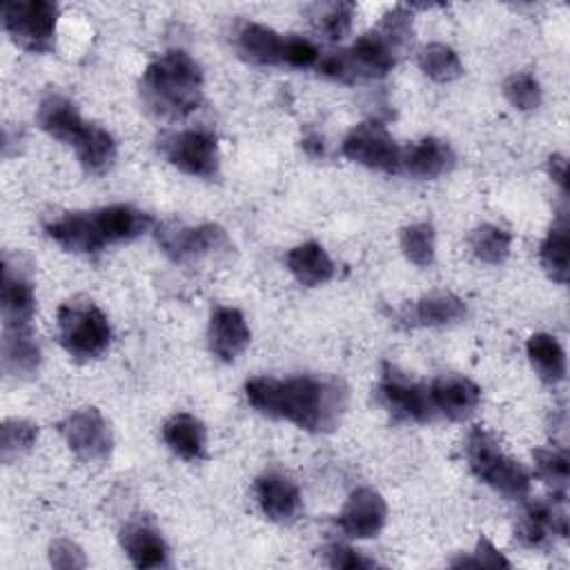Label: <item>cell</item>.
<instances>
[{"label": "cell", "mask_w": 570, "mask_h": 570, "mask_svg": "<svg viewBox=\"0 0 570 570\" xmlns=\"http://www.w3.org/2000/svg\"><path fill=\"white\" fill-rule=\"evenodd\" d=\"M245 396L261 414L307 432L336 430L347 410V387L338 379L254 376L245 383Z\"/></svg>", "instance_id": "1"}, {"label": "cell", "mask_w": 570, "mask_h": 570, "mask_svg": "<svg viewBox=\"0 0 570 570\" xmlns=\"http://www.w3.org/2000/svg\"><path fill=\"white\" fill-rule=\"evenodd\" d=\"M140 98L158 118L178 120L189 116L203 100L200 65L183 49L160 53L142 71Z\"/></svg>", "instance_id": "2"}, {"label": "cell", "mask_w": 570, "mask_h": 570, "mask_svg": "<svg viewBox=\"0 0 570 570\" xmlns=\"http://www.w3.org/2000/svg\"><path fill=\"white\" fill-rule=\"evenodd\" d=\"M399 49L390 42V38L374 29L361 36L352 47L343 51H334L321 58L318 73L341 80V82H361L383 78L396 62Z\"/></svg>", "instance_id": "3"}, {"label": "cell", "mask_w": 570, "mask_h": 570, "mask_svg": "<svg viewBox=\"0 0 570 570\" xmlns=\"http://www.w3.org/2000/svg\"><path fill=\"white\" fill-rule=\"evenodd\" d=\"M465 459L472 474L485 485L510 499H523L530 492V474L528 470L510 459L497 443V439L474 428L465 439Z\"/></svg>", "instance_id": "4"}, {"label": "cell", "mask_w": 570, "mask_h": 570, "mask_svg": "<svg viewBox=\"0 0 570 570\" xmlns=\"http://www.w3.org/2000/svg\"><path fill=\"white\" fill-rule=\"evenodd\" d=\"M58 336L60 345L73 358H98L111 338L109 321L98 305L87 298H73L58 309Z\"/></svg>", "instance_id": "5"}, {"label": "cell", "mask_w": 570, "mask_h": 570, "mask_svg": "<svg viewBox=\"0 0 570 570\" xmlns=\"http://www.w3.org/2000/svg\"><path fill=\"white\" fill-rule=\"evenodd\" d=\"M58 4L49 0H9L2 4L7 36L31 53H49L56 45Z\"/></svg>", "instance_id": "6"}, {"label": "cell", "mask_w": 570, "mask_h": 570, "mask_svg": "<svg viewBox=\"0 0 570 570\" xmlns=\"http://www.w3.org/2000/svg\"><path fill=\"white\" fill-rule=\"evenodd\" d=\"M158 149L167 163L198 178L218 176V140L205 129L169 131L158 140Z\"/></svg>", "instance_id": "7"}, {"label": "cell", "mask_w": 570, "mask_h": 570, "mask_svg": "<svg viewBox=\"0 0 570 570\" xmlns=\"http://www.w3.org/2000/svg\"><path fill=\"white\" fill-rule=\"evenodd\" d=\"M341 151L352 163L365 165L370 169L385 174L401 171L403 149L379 122H361L352 127L341 142Z\"/></svg>", "instance_id": "8"}, {"label": "cell", "mask_w": 570, "mask_h": 570, "mask_svg": "<svg viewBox=\"0 0 570 570\" xmlns=\"http://www.w3.org/2000/svg\"><path fill=\"white\" fill-rule=\"evenodd\" d=\"M58 430L67 441L69 450L87 463H100L111 454V428L96 407H82L71 412L67 419L60 421Z\"/></svg>", "instance_id": "9"}, {"label": "cell", "mask_w": 570, "mask_h": 570, "mask_svg": "<svg viewBox=\"0 0 570 570\" xmlns=\"http://www.w3.org/2000/svg\"><path fill=\"white\" fill-rule=\"evenodd\" d=\"M158 243L163 252L176 263H194L205 256L229 249V238L223 227L214 223L196 227H163L158 232Z\"/></svg>", "instance_id": "10"}, {"label": "cell", "mask_w": 570, "mask_h": 570, "mask_svg": "<svg viewBox=\"0 0 570 570\" xmlns=\"http://www.w3.org/2000/svg\"><path fill=\"white\" fill-rule=\"evenodd\" d=\"M379 396L385 410L399 421L425 423L434 416L428 387L410 381L390 365H385V374L379 383Z\"/></svg>", "instance_id": "11"}, {"label": "cell", "mask_w": 570, "mask_h": 570, "mask_svg": "<svg viewBox=\"0 0 570 570\" xmlns=\"http://www.w3.org/2000/svg\"><path fill=\"white\" fill-rule=\"evenodd\" d=\"M0 307L4 330H29L36 312V294L24 269L4 256L2 267V287H0Z\"/></svg>", "instance_id": "12"}, {"label": "cell", "mask_w": 570, "mask_h": 570, "mask_svg": "<svg viewBox=\"0 0 570 570\" xmlns=\"http://www.w3.org/2000/svg\"><path fill=\"white\" fill-rule=\"evenodd\" d=\"M385 517L387 505L383 497L372 488H358L343 505L338 514V525L352 539H370L383 530Z\"/></svg>", "instance_id": "13"}, {"label": "cell", "mask_w": 570, "mask_h": 570, "mask_svg": "<svg viewBox=\"0 0 570 570\" xmlns=\"http://www.w3.org/2000/svg\"><path fill=\"white\" fill-rule=\"evenodd\" d=\"M47 236L73 254H96L107 243L96 225L94 212H67L47 223Z\"/></svg>", "instance_id": "14"}, {"label": "cell", "mask_w": 570, "mask_h": 570, "mask_svg": "<svg viewBox=\"0 0 570 570\" xmlns=\"http://www.w3.org/2000/svg\"><path fill=\"white\" fill-rule=\"evenodd\" d=\"M249 338L252 334H249L247 321L236 307L218 305L212 312L209 327H207V343L214 356L229 363L245 352V347L249 345Z\"/></svg>", "instance_id": "15"}, {"label": "cell", "mask_w": 570, "mask_h": 570, "mask_svg": "<svg viewBox=\"0 0 570 570\" xmlns=\"http://www.w3.org/2000/svg\"><path fill=\"white\" fill-rule=\"evenodd\" d=\"M256 501L263 514L276 523H289L301 512V490L283 472H265L256 479Z\"/></svg>", "instance_id": "16"}, {"label": "cell", "mask_w": 570, "mask_h": 570, "mask_svg": "<svg viewBox=\"0 0 570 570\" xmlns=\"http://www.w3.org/2000/svg\"><path fill=\"white\" fill-rule=\"evenodd\" d=\"M428 392H430L434 412L443 414L450 421L468 419L481 401L479 385L465 376H454V374L434 379Z\"/></svg>", "instance_id": "17"}, {"label": "cell", "mask_w": 570, "mask_h": 570, "mask_svg": "<svg viewBox=\"0 0 570 570\" xmlns=\"http://www.w3.org/2000/svg\"><path fill=\"white\" fill-rule=\"evenodd\" d=\"M552 534H559V537L568 534L566 512L554 501L530 503L517 528L519 543L525 548H546L552 541Z\"/></svg>", "instance_id": "18"}, {"label": "cell", "mask_w": 570, "mask_h": 570, "mask_svg": "<svg viewBox=\"0 0 570 570\" xmlns=\"http://www.w3.org/2000/svg\"><path fill=\"white\" fill-rule=\"evenodd\" d=\"M36 120L45 134L67 145H76L89 125L80 118L76 105L60 94H47L40 100Z\"/></svg>", "instance_id": "19"}, {"label": "cell", "mask_w": 570, "mask_h": 570, "mask_svg": "<svg viewBox=\"0 0 570 570\" xmlns=\"http://www.w3.org/2000/svg\"><path fill=\"white\" fill-rule=\"evenodd\" d=\"M454 167V151L448 142L439 138H423L407 149H403L401 156V169L412 174L414 178H436Z\"/></svg>", "instance_id": "20"}, {"label": "cell", "mask_w": 570, "mask_h": 570, "mask_svg": "<svg viewBox=\"0 0 570 570\" xmlns=\"http://www.w3.org/2000/svg\"><path fill=\"white\" fill-rule=\"evenodd\" d=\"M120 546L129 561L140 568H163L167 566V546L163 537L147 523H127L120 530Z\"/></svg>", "instance_id": "21"}, {"label": "cell", "mask_w": 570, "mask_h": 570, "mask_svg": "<svg viewBox=\"0 0 570 570\" xmlns=\"http://www.w3.org/2000/svg\"><path fill=\"white\" fill-rule=\"evenodd\" d=\"M105 243H127L151 227V218L131 205H109L94 212Z\"/></svg>", "instance_id": "22"}, {"label": "cell", "mask_w": 570, "mask_h": 570, "mask_svg": "<svg viewBox=\"0 0 570 570\" xmlns=\"http://www.w3.org/2000/svg\"><path fill=\"white\" fill-rule=\"evenodd\" d=\"M163 441L180 459L198 461L205 456L207 432L200 419L189 412H178L163 425Z\"/></svg>", "instance_id": "23"}, {"label": "cell", "mask_w": 570, "mask_h": 570, "mask_svg": "<svg viewBox=\"0 0 570 570\" xmlns=\"http://www.w3.org/2000/svg\"><path fill=\"white\" fill-rule=\"evenodd\" d=\"M287 269L305 287H318L334 276V263L323 245L307 240L287 252Z\"/></svg>", "instance_id": "24"}, {"label": "cell", "mask_w": 570, "mask_h": 570, "mask_svg": "<svg viewBox=\"0 0 570 570\" xmlns=\"http://www.w3.org/2000/svg\"><path fill=\"white\" fill-rule=\"evenodd\" d=\"M40 365V347L29 330H4L2 336V370L7 376L24 379L36 374Z\"/></svg>", "instance_id": "25"}, {"label": "cell", "mask_w": 570, "mask_h": 570, "mask_svg": "<svg viewBox=\"0 0 570 570\" xmlns=\"http://www.w3.org/2000/svg\"><path fill=\"white\" fill-rule=\"evenodd\" d=\"M238 51L256 65H283L285 38L265 24L245 22L238 31Z\"/></svg>", "instance_id": "26"}, {"label": "cell", "mask_w": 570, "mask_h": 570, "mask_svg": "<svg viewBox=\"0 0 570 570\" xmlns=\"http://www.w3.org/2000/svg\"><path fill=\"white\" fill-rule=\"evenodd\" d=\"M73 149L82 169L89 174H105L116 160V140L98 125H87Z\"/></svg>", "instance_id": "27"}, {"label": "cell", "mask_w": 570, "mask_h": 570, "mask_svg": "<svg viewBox=\"0 0 570 570\" xmlns=\"http://www.w3.org/2000/svg\"><path fill=\"white\" fill-rule=\"evenodd\" d=\"M528 358L543 383H561L566 379V352L550 334H532L525 343Z\"/></svg>", "instance_id": "28"}, {"label": "cell", "mask_w": 570, "mask_h": 570, "mask_svg": "<svg viewBox=\"0 0 570 570\" xmlns=\"http://www.w3.org/2000/svg\"><path fill=\"white\" fill-rule=\"evenodd\" d=\"M539 261L548 276L557 283L568 281V265H570V227L566 216L561 214L559 220L552 225L548 236L541 243L539 249Z\"/></svg>", "instance_id": "29"}, {"label": "cell", "mask_w": 570, "mask_h": 570, "mask_svg": "<svg viewBox=\"0 0 570 570\" xmlns=\"http://www.w3.org/2000/svg\"><path fill=\"white\" fill-rule=\"evenodd\" d=\"M465 316V303L452 292H434L414 303L410 321L416 325H448Z\"/></svg>", "instance_id": "30"}, {"label": "cell", "mask_w": 570, "mask_h": 570, "mask_svg": "<svg viewBox=\"0 0 570 570\" xmlns=\"http://www.w3.org/2000/svg\"><path fill=\"white\" fill-rule=\"evenodd\" d=\"M419 67L428 78L436 82H450L463 73V65L456 51L443 42L425 45L419 53Z\"/></svg>", "instance_id": "31"}, {"label": "cell", "mask_w": 570, "mask_h": 570, "mask_svg": "<svg viewBox=\"0 0 570 570\" xmlns=\"http://www.w3.org/2000/svg\"><path fill=\"white\" fill-rule=\"evenodd\" d=\"M470 243H472V252L479 261H483L488 265H499L510 254L512 236H510V232H505L499 225H481L474 229Z\"/></svg>", "instance_id": "32"}, {"label": "cell", "mask_w": 570, "mask_h": 570, "mask_svg": "<svg viewBox=\"0 0 570 570\" xmlns=\"http://www.w3.org/2000/svg\"><path fill=\"white\" fill-rule=\"evenodd\" d=\"M38 439V425L24 419H7L0 428V454L4 463H11L20 454L29 452Z\"/></svg>", "instance_id": "33"}, {"label": "cell", "mask_w": 570, "mask_h": 570, "mask_svg": "<svg viewBox=\"0 0 570 570\" xmlns=\"http://www.w3.org/2000/svg\"><path fill=\"white\" fill-rule=\"evenodd\" d=\"M401 249L403 256L419 265L428 267L434 263V229L430 223H414L401 229Z\"/></svg>", "instance_id": "34"}, {"label": "cell", "mask_w": 570, "mask_h": 570, "mask_svg": "<svg viewBox=\"0 0 570 570\" xmlns=\"http://www.w3.org/2000/svg\"><path fill=\"white\" fill-rule=\"evenodd\" d=\"M503 96L519 111H532L541 105V85L532 73L519 71L505 78Z\"/></svg>", "instance_id": "35"}, {"label": "cell", "mask_w": 570, "mask_h": 570, "mask_svg": "<svg viewBox=\"0 0 570 570\" xmlns=\"http://www.w3.org/2000/svg\"><path fill=\"white\" fill-rule=\"evenodd\" d=\"M532 456H534V465H537L539 476L546 483H550L563 497V488H566L568 476H570V461H568L566 450L539 448V450L532 452Z\"/></svg>", "instance_id": "36"}, {"label": "cell", "mask_w": 570, "mask_h": 570, "mask_svg": "<svg viewBox=\"0 0 570 570\" xmlns=\"http://www.w3.org/2000/svg\"><path fill=\"white\" fill-rule=\"evenodd\" d=\"M352 16H354V4L352 2L325 4L318 13V27L330 40H341L352 29Z\"/></svg>", "instance_id": "37"}, {"label": "cell", "mask_w": 570, "mask_h": 570, "mask_svg": "<svg viewBox=\"0 0 570 570\" xmlns=\"http://www.w3.org/2000/svg\"><path fill=\"white\" fill-rule=\"evenodd\" d=\"M49 563L58 570H76L87 566V557L78 543L71 539H53L49 546Z\"/></svg>", "instance_id": "38"}, {"label": "cell", "mask_w": 570, "mask_h": 570, "mask_svg": "<svg viewBox=\"0 0 570 570\" xmlns=\"http://www.w3.org/2000/svg\"><path fill=\"white\" fill-rule=\"evenodd\" d=\"M318 60V49L303 36H285V53H283V65L289 67H312Z\"/></svg>", "instance_id": "39"}, {"label": "cell", "mask_w": 570, "mask_h": 570, "mask_svg": "<svg viewBox=\"0 0 570 570\" xmlns=\"http://www.w3.org/2000/svg\"><path fill=\"white\" fill-rule=\"evenodd\" d=\"M325 559L332 568H341V570H365V568H374L376 561L363 557L361 552H356L350 546H341V543H332L325 548Z\"/></svg>", "instance_id": "40"}, {"label": "cell", "mask_w": 570, "mask_h": 570, "mask_svg": "<svg viewBox=\"0 0 570 570\" xmlns=\"http://www.w3.org/2000/svg\"><path fill=\"white\" fill-rule=\"evenodd\" d=\"M454 568L459 566H481V568H510V561L485 539L481 537L472 557H461L452 561Z\"/></svg>", "instance_id": "41"}, {"label": "cell", "mask_w": 570, "mask_h": 570, "mask_svg": "<svg viewBox=\"0 0 570 570\" xmlns=\"http://www.w3.org/2000/svg\"><path fill=\"white\" fill-rule=\"evenodd\" d=\"M548 171H550V178L566 191L568 189V160L561 156V154H554L550 156L548 160Z\"/></svg>", "instance_id": "42"}, {"label": "cell", "mask_w": 570, "mask_h": 570, "mask_svg": "<svg viewBox=\"0 0 570 570\" xmlns=\"http://www.w3.org/2000/svg\"><path fill=\"white\" fill-rule=\"evenodd\" d=\"M303 149L309 154V156H323V151H325V145H323V136H318V134H307L305 138H303Z\"/></svg>", "instance_id": "43"}]
</instances>
